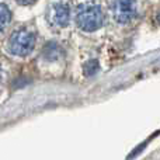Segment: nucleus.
<instances>
[{"label": "nucleus", "mask_w": 160, "mask_h": 160, "mask_svg": "<svg viewBox=\"0 0 160 160\" xmlns=\"http://www.w3.org/2000/svg\"><path fill=\"white\" fill-rule=\"evenodd\" d=\"M98 72V61L91 59L84 65V75L86 76H93Z\"/></svg>", "instance_id": "nucleus-7"}, {"label": "nucleus", "mask_w": 160, "mask_h": 160, "mask_svg": "<svg viewBox=\"0 0 160 160\" xmlns=\"http://www.w3.org/2000/svg\"><path fill=\"white\" fill-rule=\"evenodd\" d=\"M35 47V34L27 28L13 32L8 41V52L16 56H25Z\"/></svg>", "instance_id": "nucleus-2"}, {"label": "nucleus", "mask_w": 160, "mask_h": 160, "mask_svg": "<svg viewBox=\"0 0 160 160\" xmlns=\"http://www.w3.org/2000/svg\"><path fill=\"white\" fill-rule=\"evenodd\" d=\"M156 18H158V21H159V24H160V11L158 13V16H156Z\"/></svg>", "instance_id": "nucleus-9"}, {"label": "nucleus", "mask_w": 160, "mask_h": 160, "mask_svg": "<svg viewBox=\"0 0 160 160\" xmlns=\"http://www.w3.org/2000/svg\"><path fill=\"white\" fill-rule=\"evenodd\" d=\"M76 21L78 25L83 31H91L98 30L104 22V14H102L101 6L98 3H82L76 11Z\"/></svg>", "instance_id": "nucleus-1"}, {"label": "nucleus", "mask_w": 160, "mask_h": 160, "mask_svg": "<svg viewBox=\"0 0 160 160\" xmlns=\"http://www.w3.org/2000/svg\"><path fill=\"white\" fill-rule=\"evenodd\" d=\"M42 56L49 62L58 61L62 56V48L56 42H48L44 47V49H42Z\"/></svg>", "instance_id": "nucleus-5"}, {"label": "nucleus", "mask_w": 160, "mask_h": 160, "mask_svg": "<svg viewBox=\"0 0 160 160\" xmlns=\"http://www.w3.org/2000/svg\"><path fill=\"white\" fill-rule=\"evenodd\" d=\"M18 3H21V4H31V3H34L35 0H17Z\"/></svg>", "instance_id": "nucleus-8"}, {"label": "nucleus", "mask_w": 160, "mask_h": 160, "mask_svg": "<svg viewBox=\"0 0 160 160\" xmlns=\"http://www.w3.org/2000/svg\"><path fill=\"white\" fill-rule=\"evenodd\" d=\"M114 18L119 24H128L138 14L136 0H114L112 3Z\"/></svg>", "instance_id": "nucleus-3"}, {"label": "nucleus", "mask_w": 160, "mask_h": 160, "mask_svg": "<svg viewBox=\"0 0 160 160\" xmlns=\"http://www.w3.org/2000/svg\"><path fill=\"white\" fill-rule=\"evenodd\" d=\"M48 20L52 25L58 28H63L69 24L70 20V8L66 3H55L48 10Z\"/></svg>", "instance_id": "nucleus-4"}, {"label": "nucleus", "mask_w": 160, "mask_h": 160, "mask_svg": "<svg viewBox=\"0 0 160 160\" xmlns=\"http://www.w3.org/2000/svg\"><path fill=\"white\" fill-rule=\"evenodd\" d=\"M11 20V13L8 10V7L3 3H0V31H3L8 25Z\"/></svg>", "instance_id": "nucleus-6"}]
</instances>
